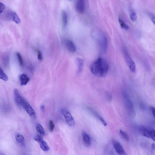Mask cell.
<instances>
[{
    "label": "cell",
    "mask_w": 155,
    "mask_h": 155,
    "mask_svg": "<svg viewBox=\"0 0 155 155\" xmlns=\"http://www.w3.org/2000/svg\"><path fill=\"white\" fill-rule=\"evenodd\" d=\"M109 66L107 62L102 58H99L92 64L91 71L95 76L99 78H104L107 74Z\"/></svg>",
    "instance_id": "6da1fadb"
},
{
    "label": "cell",
    "mask_w": 155,
    "mask_h": 155,
    "mask_svg": "<svg viewBox=\"0 0 155 155\" xmlns=\"http://www.w3.org/2000/svg\"><path fill=\"white\" fill-rule=\"evenodd\" d=\"M123 97L125 106L129 115L132 117H134L136 114L135 110L130 97L126 92H124L123 93Z\"/></svg>",
    "instance_id": "7a4b0ae2"
},
{
    "label": "cell",
    "mask_w": 155,
    "mask_h": 155,
    "mask_svg": "<svg viewBox=\"0 0 155 155\" xmlns=\"http://www.w3.org/2000/svg\"><path fill=\"white\" fill-rule=\"evenodd\" d=\"M97 36L98 44L101 49L102 52L105 53L107 47V38L104 33L100 31H98Z\"/></svg>",
    "instance_id": "3957f363"
},
{
    "label": "cell",
    "mask_w": 155,
    "mask_h": 155,
    "mask_svg": "<svg viewBox=\"0 0 155 155\" xmlns=\"http://www.w3.org/2000/svg\"><path fill=\"white\" fill-rule=\"evenodd\" d=\"M21 107L23 108L31 117L36 118V114L34 109L23 97L21 100L20 107Z\"/></svg>",
    "instance_id": "277c9868"
},
{
    "label": "cell",
    "mask_w": 155,
    "mask_h": 155,
    "mask_svg": "<svg viewBox=\"0 0 155 155\" xmlns=\"http://www.w3.org/2000/svg\"><path fill=\"white\" fill-rule=\"evenodd\" d=\"M61 112L65 118L67 123L71 127H74L75 126V121L72 115L67 109L63 108L62 109Z\"/></svg>",
    "instance_id": "5b68a950"
},
{
    "label": "cell",
    "mask_w": 155,
    "mask_h": 155,
    "mask_svg": "<svg viewBox=\"0 0 155 155\" xmlns=\"http://www.w3.org/2000/svg\"><path fill=\"white\" fill-rule=\"evenodd\" d=\"M34 140L40 145L41 149L44 151H48L49 150V147L43 138L39 135H37L34 138Z\"/></svg>",
    "instance_id": "8992f818"
},
{
    "label": "cell",
    "mask_w": 155,
    "mask_h": 155,
    "mask_svg": "<svg viewBox=\"0 0 155 155\" xmlns=\"http://www.w3.org/2000/svg\"><path fill=\"white\" fill-rule=\"evenodd\" d=\"M126 59L129 68L133 73H134L136 69L135 63L127 52L126 53Z\"/></svg>",
    "instance_id": "52a82bcc"
},
{
    "label": "cell",
    "mask_w": 155,
    "mask_h": 155,
    "mask_svg": "<svg viewBox=\"0 0 155 155\" xmlns=\"http://www.w3.org/2000/svg\"><path fill=\"white\" fill-rule=\"evenodd\" d=\"M112 143L116 152L118 154H122L125 153L124 148L118 141L113 140L112 141Z\"/></svg>",
    "instance_id": "ba28073f"
},
{
    "label": "cell",
    "mask_w": 155,
    "mask_h": 155,
    "mask_svg": "<svg viewBox=\"0 0 155 155\" xmlns=\"http://www.w3.org/2000/svg\"><path fill=\"white\" fill-rule=\"evenodd\" d=\"M77 11L80 14H82L85 10V4L83 1L80 0L77 1L76 4Z\"/></svg>",
    "instance_id": "9c48e42d"
},
{
    "label": "cell",
    "mask_w": 155,
    "mask_h": 155,
    "mask_svg": "<svg viewBox=\"0 0 155 155\" xmlns=\"http://www.w3.org/2000/svg\"><path fill=\"white\" fill-rule=\"evenodd\" d=\"M82 135L83 140L85 144L87 146H89L91 145V139L88 134L86 132L83 131L82 132Z\"/></svg>",
    "instance_id": "30bf717a"
},
{
    "label": "cell",
    "mask_w": 155,
    "mask_h": 155,
    "mask_svg": "<svg viewBox=\"0 0 155 155\" xmlns=\"http://www.w3.org/2000/svg\"><path fill=\"white\" fill-rule=\"evenodd\" d=\"M89 110L91 111L93 115L97 118L102 123L104 126H107V123L102 116L96 111L91 108H89Z\"/></svg>",
    "instance_id": "8fae6325"
},
{
    "label": "cell",
    "mask_w": 155,
    "mask_h": 155,
    "mask_svg": "<svg viewBox=\"0 0 155 155\" xmlns=\"http://www.w3.org/2000/svg\"><path fill=\"white\" fill-rule=\"evenodd\" d=\"M66 45L68 49L71 52H75L76 51V48L73 43L70 40H67L66 42Z\"/></svg>",
    "instance_id": "7c38bea8"
},
{
    "label": "cell",
    "mask_w": 155,
    "mask_h": 155,
    "mask_svg": "<svg viewBox=\"0 0 155 155\" xmlns=\"http://www.w3.org/2000/svg\"><path fill=\"white\" fill-rule=\"evenodd\" d=\"M139 131L142 135L147 138H150V128H147L142 126L140 128Z\"/></svg>",
    "instance_id": "4fadbf2b"
},
{
    "label": "cell",
    "mask_w": 155,
    "mask_h": 155,
    "mask_svg": "<svg viewBox=\"0 0 155 155\" xmlns=\"http://www.w3.org/2000/svg\"><path fill=\"white\" fill-rule=\"evenodd\" d=\"M10 16L12 20L17 24L20 23L21 20L16 13L14 11L10 12Z\"/></svg>",
    "instance_id": "5bb4252c"
},
{
    "label": "cell",
    "mask_w": 155,
    "mask_h": 155,
    "mask_svg": "<svg viewBox=\"0 0 155 155\" xmlns=\"http://www.w3.org/2000/svg\"><path fill=\"white\" fill-rule=\"evenodd\" d=\"M21 84L22 86L25 85L27 84L30 80V79L27 75L22 74L19 77Z\"/></svg>",
    "instance_id": "9a60e30c"
},
{
    "label": "cell",
    "mask_w": 155,
    "mask_h": 155,
    "mask_svg": "<svg viewBox=\"0 0 155 155\" xmlns=\"http://www.w3.org/2000/svg\"><path fill=\"white\" fill-rule=\"evenodd\" d=\"M15 139L18 143L24 146L25 144V139L23 136L19 133H17L15 135Z\"/></svg>",
    "instance_id": "2e32d148"
},
{
    "label": "cell",
    "mask_w": 155,
    "mask_h": 155,
    "mask_svg": "<svg viewBox=\"0 0 155 155\" xmlns=\"http://www.w3.org/2000/svg\"><path fill=\"white\" fill-rule=\"evenodd\" d=\"M62 20L63 27H66L68 23V16L66 12L63 11L62 12Z\"/></svg>",
    "instance_id": "e0dca14e"
},
{
    "label": "cell",
    "mask_w": 155,
    "mask_h": 155,
    "mask_svg": "<svg viewBox=\"0 0 155 155\" xmlns=\"http://www.w3.org/2000/svg\"><path fill=\"white\" fill-rule=\"evenodd\" d=\"M77 63L78 66V71L79 73H80L82 72V70L83 64V60L80 58H78L77 59Z\"/></svg>",
    "instance_id": "ac0fdd59"
},
{
    "label": "cell",
    "mask_w": 155,
    "mask_h": 155,
    "mask_svg": "<svg viewBox=\"0 0 155 155\" xmlns=\"http://www.w3.org/2000/svg\"><path fill=\"white\" fill-rule=\"evenodd\" d=\"M36 130L37 132L41 135H44L45 134L44 128L39 123H37L36 126Z\"/></svg>",
    "instance_id": "d6986e66"
},
{
    "label": "cell",
    "mask_w": 155,
    "mask_h": 155,
    "mask_svg": "<svg viewBox=\"0 0 155 155\" xmlns=\"http://www.w3.org/2000/svg\"><path fill=\"white\" fill-rule=\"evenodd\" d=\"M0 79L5 81H7L8 80V76L5 73L1 67H0Z\"/></svg>",
    "instance_id": "ffe728a7"
},
{
    "label": "cell",
    "mask_w": 155,
    "mask_h": 155,
    "mask_svg": "<svg viewBox=\"0 0 155 155\" xmlns=\"http://www.w3.org/2000/svg\"><path fill=\"white\" fill-rule=\"evenodd\" d=\"M119 21L121 27L126 30L129 29L128 26L122 20V19L119 18Z\"/></svg>",
    "instance_id": "44dd1931"
},
{
    "label": "cell",
    "mask_w": 155,
    "mask_h": 155,
    "mask_svg": "<svg viewBox=\"0 0 155 155\" xmlns=\"http://www.w3.org/2000/svg\"><path fill=\"white\" fill-rule=\"evenodd\" d=\"M130 17L131 20L133 21H135L137 19V16L136 13L133 11L132 10L130 14Z\"/></svg>",
    "instance_id": "7402d4cb"
},
{
    "label": "cell",
    "mask_w": 155,
    "mask_h": 155,
    "mask_svg": "<svg viewBox=\"0 0 155 155\" xmlns=\"http://www.w3.org/2000/svg\"><path fill=\"white\" fill-rule=\"evenodd\" d=\"M16 55L18 58V59L19 64L22 67L23 65V59L22 57L20 54L19 53H16Z\"/></svg>",
    "instance_id": "603a6c76"
},
{
    "label": "cell",
    "mask_w": 155,
    "mask_h": 155,
    "mask_svg": "<svg viewBox=\"0 0 155 155\" xmlns=\"http://www.w3.org/2000/svg\"><path fill=\"white\" fill-rule=\"evenodd\" d=\"M150 138L153 141L155 140V132L153 129L150 128Z\"/></svg>",
    "instance_id": "cb8c5ba5"
},
{
    "label": "cell",
    "mask_w": 155,
    "mask_h": 155,
    "mask_svg": "<svg viewBox=\"0 0 155 155\" xmlns=\"http://www.w3.org/2000/svg\"><path fill=\"white\" fill-rule=\"evenodd\" d=\"M55 127L54 122L52 120H50L49 123V131L51 132H53Z\"/></svg>",
    "instance_id": "d4e9b609"
},
{
    "label": "cell",
    "mask_w": 155,
    "mask_h": 155,
    "mask_svg": "<svg viewBox=\"0 0 155 155\" xmlns=\"http://www.w3.org/2000/svg\"><path fill=\"white\" fill-rule=\"evenodd\" d=\"M120 133L122 135V136L127 141H129L130 139H129L128 135L126 133L121 130H120Z\"/></svg>",
    "instance_id": "484cf974"
},
{
    "label": "cell",
    "mask_w": 155,
    "mask_h": 155,
    "mask_svg": "<svg viewBox=\"0 0 155 155\" xmlns=\"http://www.w3.org/2000/svg\"><path fill=\"white\" fill-rule=\"evenodd\" d=\"M36 51L37 53L38 54V58L39 60L41 61L43 59L42 55L39 50H36Z\"/></svg>",
    "instance_id": "4316f807"
},
{
    "label": "cell",
    "mask_w": 155,
    "mask_h": 155,
    "mask_svg": "<svg viewBox=\"0 0 155 155\" xmlns=\"http://www.w3.org/2000/svg\"><path fill=\"white\" fill-rule=\"evenodd\" d=\"M5 8V5L3 3L0 2V14L3 12Z\"/></svg>",
    "instance_id": "83f0119b"
},
{
    "label": "cell",
    "mask_w": 155,
    "mask_h": 155,
    "mask_svg": "<svg viewBox=\"0 0 155 155\" xmlns=\"http://www.w3.org/2000/svg\"><path fill=\"white\" fill-rule=\"evenodd\" d=\"M151 20L153 22L154 24L155 23V16L154 14L152 13H150L149 14Z\"/></svg>",
    "instance_id": "f1b7e54d"
},
{
    "label": "cell",
    "mask_w": 155,
    "mask_h": 155,
    "mask_svg": "<svg viewBox=\"0 0 155 155\" xmlns=\"http://www.w3.org/2000/svg\"><path fill=\"white\" fill-rule=\"evenodd\" d=\"M150 109L152 113L154 116V117H155V108H154L152 106L150 107Z\"/></svg>",
    "instance_id": "f546056e"
},
{
    "label": "cell",
    "mask_w": 155,
    "mask_h": 155,
    "mask_svg": "<svg viewBox=\"0 0 155 155\" xmlns=\"http://www.w3.org/2000/svg\"><path fill=\"white\" fill-rule=\"evenodd\" d=\"M41 109L42 112H44V111L45 107L44 106H41Z\"/></svg>",
    "instance_id": "4dcf8cb0"
},
{
    "label": "cell",
    "mask_w": 155,
    "mask_h": 155,
    "mask_svg": "<svg viewBox=\"0 0 155 155\" xmlns=\"http://www.w3.org/2000/svg\"><path fill=\"white\" fill-rule=\"evenodd\" d=\"M152 148L153 150H155V145L153 143L152 144Z\"/></svg>",
    "instance_id": "1f68e13d"
}]
</instances>
